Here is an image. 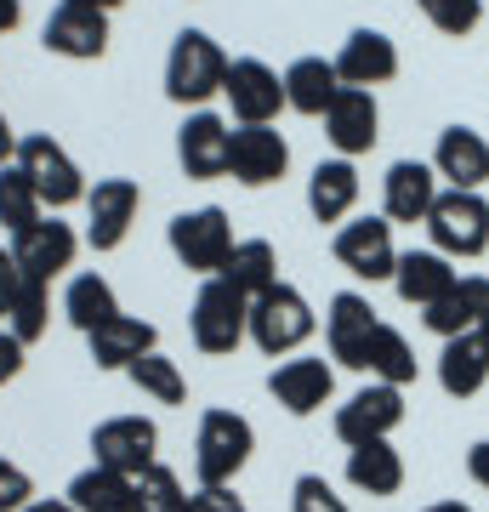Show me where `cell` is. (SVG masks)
Instances as JSON below:
<instances>
[{
	"label": "cell",
	"mask_w": 489,
	"mask_h": 512,
	"mask_svg": "<svg viewBox=\"0 0 489 512\" xmlns=\"http://www.w3.org/2000/svg\"><path fill=\"white\" fill-rule=\"evenodd\" d=\"M40 40H46V52L86 63V57L109 52V18L103 12H80V6H57L46 18V29H40Z\"/></svg>",
	"instance_id": "obj_22"
},
{
	"label": "cell",
	"mask_w": 489,
	"mask_h": 512,
	"mask_svg": "<svg viewBox=\"0 0 489 512\" xmlns=\"http://www.w3.org/2000/svg\"><path fill=\"white\" fill-rule=\"evenodd\" d=\"M336 262L353 279H393L399 274V245H393V222L387 217H353L336 228Z\"/></svg>",
	"instance_id": "obj_8"
},
{
	"label": "cell",
	"mask_w": 489,
	"mask_h": 512,
	"mask_svg": "<svg viewBox=\"0 0 489 512\" xmlns=\"http://www.w3.org/2000/svg\"><path fill=\"white\" fill-rule=\"evenodd\" d=\"M63 501H69L74 512H137V478L91 461L86 473H74V484H69Z\"/></svg>",
	"instance_id": "obj_28"
},
{
	"label": "cell",
	"mask_w": 489,
	"mask_h": 512,
	"mask_svg": "<svg viewBox=\"0 0 489 512\" xmlns=\"http://www.w3.org/2000/svg\"><path fill=\"white\" fill-rule=\"evenodd\" d=\"M188 330H194L200 353H234L251 336V296L234 291L222 274L205 279L200 296H194V313H188Z\"/></svg>",
	"instance_id": "obj_3"
},
{
	"label": "cell",
	"mask_w": 489,
	"mask_h": 512,
	"mask_svg": "<svg viewBox=\"0 0 489 512\" xmlns=\"http://www.w3.org/2000/svg\"><path fill=\"white\" fill-rule=\"evenodd\" d=\"M376 308L364 302L359 291H342V296H330V313H325V342H330V359L336 365H359V348L370 342V330H376Z\"/></svg>",
	"instance_id": "obj_23"
},
{
	"label": "cell",
	"mask_w": 489,
	"mask_h": 512,
	"mask_svg": "<svg viewBox=\"0 0 489 512\" xmlns=\"http://www.w3.org/2000/svg\"><path fill=\"white\" fill-rule=\"evenodd\" d=\"M313 325H319V319H313L308 296L296 291V285H285V279L251 302V342L268 353V359H279V353H296V348L313 336Z\"/></svg>",
	"instance_id": "obj_5"
},
{
	"label": "cell",
	"mask_w": 489,
	"mask_h": 512,
	"mask_svg": "<svg viewBox=\"0 0 489 512\" xmlns=\"http://www.w3.org/2000/svg\"><path fill=\"white\" fill-rule=\"evenodd\" d=\"M6 330L18 336L23 348L29 342H40L46 336V325H52V296H46V285H35V279H18V291H12V302H6Z\"/></svg>",
	"instance_id": "obj_34"
},
{
	"label": "cell",
	"mask_w": 489,
	"mask_h": 512,
	"mask_svg": "<svg viewBox=\"0 0 489 512\" xmlns=\"http://www.w3.org/2000/svg\"><path fill=\"white\" fill-rule=\"evenodd\" d=\"M63 313H69L74 330H103L109 319H120V302H114V285L103 274H74L69 291H63Z\"/></svg>",
	"instance_id": "obj_32"
},
{
	"label": "cell",
	"mask_w": 489,
	"mask_h": 512,
	"mask_svg": "<svg viewBox=\"0 0 489 512\" xmlns=\"http://www.w3.org/2000/svg\"><path fill=\"white\" fill-rule=\"evenodd\" d=\"M427 330H433L438 342H450V336H467L489 319V279L484 274H461L450 291L438 296L433 308H421Z\"/></svg>",
	"instance_id": "obj_19"
},
{
	"label": "cell",
	"mask_w": 489,
	"mask_h": 512,
	"mask_svg": "<svg viewBox=\"0 0 489 512\" xmlns=\"http://www.w3.org/2000/svg\"><path fill=\"white\" fill-rule=\"evenodd\" d=\"M91 456L97 467H114L126 478H143L160 461V427L148 416H109L91 427Z\"/></svg>",
	"instance_id": "obj_7"
},
{
	"label": "cell",
	"mask_w": 489,
	"mask_h": 512,
	"mask_svg": "<svg viewBox=\"0 0 489 512\" xmlns=\"http://www.w3.org/2000/svg\"><path fill=\"white\" fill-rule=\"evenodd\" d=\"M165 239H171V251H177L182 268H188V274H205V279H217L222 268H228L234 245H239L228 211H217V205H200V211H182V217H171Z\"/></svg>",
	"instance_id": "obj_4"
},
{
	"label": "cell",
	"mask_w": 489,
	"mask_h": 512,
	"mask_svg": "<svg viewBox=\"0 0 489 512\" xmlns=\"http://www.w3.org/2000/svg\"><path fill=\"white\" fill-rule=\"evenodd\" d=\"M222 97L239 126H273V114L285 109V74H273L262 57H239V63H228Z\"/></svg>",
	"instance_id": "obj_11"
},
{
	"label": "cell",
	"mask_w": 489,
	"mask_h": 512,
	"mask_svg": "<svg viewBox=\"0 0 489 512\" xmlns=\"http://www.w3.org/2000/svg\"><path fill=\"white\" fill-rule=\"evenodd\" d=\"M23 512H74V507H69V501H29Z\"/></svg>",
	"instance_id": "obj_48"
},
{
	"label": "cell",
	"mask_w": 489,
	"mask_h": 512,
	"mask_svg": "<svg viewBox=\"0 0 489 512\" xmlns=\"http://www.w3.org/2000/svg\"><path fill=\"white\" fill-rule=\"evenodd\" d=\"M359 205V171L353 160H319L308 177V211L319 222H347V211Z\"/></svg>",
	"instance_id": "obj_31"
},
{
	"label": "cell",
	"mask_w": 489,
	"mask_h": 512,
	"mask_svg": "<svg viewBox=\"0 0 489 512\" xmlns=\"http://www.w3.org/2000/svg\"><path fill=\"white\" fill-rule=\"evenodd\" d=\"M290 507L296 512H353L342 495H336V484L319 478V473H302L296 484H290Z\"/></svg>",
	"instance_id": "obj_39"
},
{
	"label": "cell",
	"mask_w": 489,
	"mask_h": 512,
	"mask_svg": "<svg viewBox=\"0 0 489 512\" xmlns=\"http://www.w3.org/2000/svg\"><path fill=\"white\" fill-rule=\"evenodd\" d=\"M347 484L364 495H399L404 490V456L393 450V439H376V444H353L347 450Z\"/></svg>",
	"instance_id": "obj_29"
},
{
	"label": "cell",
	"mask_w": 489,
	"mask_h": 512,
	"mask_svg": "<svg viewBox=\"0 0 489 512\" xmlns=\"http://www.w3.org/2000/svg\"><path fill=\"white\" fill-rule=\"evenodd\" d=\"M427 512H472V507H467V501H433Z\"/></svg>",
	"instance_id": "obj_49"
},
{
	"label": "cell",
	"mask_w": 489,
	"mask_h": 512,
	"mask_svg": "<svg viewBox=\"0 0 489 512\" xmlns=\"http://www.w3.org/2000/svg\"><path fill=\"white\" fill-rule=\"evenodd\" d=\"M433 171L450 188L478 194V188L489 183V143L472 126H444L438 131V148H433Z\"/></svg>",
	"instance_id": "obj_20"
},
{
	"label": "cell",
	"mask_w": 489,
	"mask_h": 512,
	"mask_svg": "<svg viewBox=\"0 0 489 512\" xmlns=\"http://www.w3.org/2000/svg\"><path fill=\"white\" fill-rule=\"evenodd\" d=\"M399 421H404V387L370 382L336 410V439H342L347 450H353V444H376V439H393Z\"/></svg>",
	"instance_id": "obj_10"
},
{
	"label": "cell",
	"mask_w": 489,
	"mask_h": 512,
	"mask_svg": "<svg viewBox=\"0 0 489 512\" xmlns=\"http://www.w3.org/2000/svg\"><path fill=\"white\" fill-rule=\"evenodd\" d=\"M18 262H12V251H0V313H6V302H12V291H18Z\"/></svg>",
	"instance_id": "obj_44"
},
{
	"label": "cell",
	"mask_w": 489,
	"mask_h": 512,
	"mask_svg": "<svg viewBox=\"0 0 489 512\" xmlns=\"http://www.w3.org/2000/svg\"><path fill=\"white\" fill-rule=\"evenodd\" d=\"M86 342H91V365H97V370H131L143 353H154L160 330L148 325V319L120 313V319H109L103 330H91Z\"/></svg>",
	"instance_id": "obj_25"
},
{
	"label": "cell",
	"mask_w": 489,
	"mask_h": 512,
	"mask_svg": "<svg viewBox=\"0 0 489 512\" xmlns=\"http://www.w3.org/2000/svg\"><path fill=\"white\" fill-rule=\"evenodd\" d=\"M57 6H80V12H103V18H109L120 0H57Z\"/></svg>",
	"instance_id": "obj_46"
},
{
	"label": "cell",
	"mask_w": 489,
	"mask_h": 512,
	"mask_svg": "<svg viewBox=\"0 0 489 512\" xmlns=\"http://www.w3.org/2000/svg\"><path fill=\"white\" fill-rule=\"evenodd\" d=\"M126 376H131V387H137L143 399H154V404H182V399H188V382H182L177 359H165L160 348L143 353V359H137Z\"/></svg>",
	"instance_id": "obj_35"
},
{
	"label": "cell",
	"mask_w": 489,
	"mask_h": 512,
	"mask_svg": "<svg viewBox=\"0 0 489 512\" xmlns=\"http://www.w3.org/2000/svg\"><path fill=\"white\" fill-rule=\"evenodd\" d=\"M336 74H342V86H387L393 74H399V46L381 35V29H353L342 40V52H336Z\"/></svg>",
	"instance_id": "obj_18"
},
{
	"label": "cell",
	"mask_w": 489,
	"mask_h": 512,
	"mask_svg": "<svg viewBox=\"0 0 489 512\" xmlns=\"http://www.w3.org/2000/svg\"><path fill=\"white\" fill-rule=\"evenodd\" d=\"M18 18H23V0H0V35L18 29Z\"/></svg>",
	"instance_id": "obj_45"
},
{
	"label": "cell",
	"mask_w": 489,
	"mask_h": 512,
	"mask_svg": "<svg viewBox=\"0 0 489 512\" xmlns=\"http://www.w3.org/2000/svg\"><path fill=\"white\" fill-rule=\"evenodd\" d=\"M416 6L438 35H472L484 18V0H416Z\"/></svg>",
	"instance_id": "obj_38"
},
{
	"label": "cell",
	"mask_w": 489,
	"mask_h": 512,
	"mask_svg": "<svg viewBox=\"0 0 489 512\" xmlns=\"http://www.w3.org/2000/svg\"><path fill=\"white\" fill-rule=\"evenodd\" d=\"M336 92H342L336 57H296L285 69V109H296V114H319V120H325Z\"/></svg>",
	"instance_id": "obj_26"
},
{
	"label": "cell",
	"mask_w": 489,
	"mask_h": 512,
	"mask_svg": "<svg viewBox=\"0 0 489 512\" xmlns=\"http://www.w3.org/2000/svg\"><path fill=\"white\" fill-rule=\"evenodd\" d=\"M268 393L285 404L290 416H313L325 410L330 393H336V370L325 359H285V365L268 376Z\"/></svg>",
	"instance_id": "obj_21"
},
{
	"label": "cell",
	"mask_w": 489,
	"mask_h": 512,
	"mask_svg": "<svg viewBox=\"0 0 489 512\" xmlns=\"http://www.w3.org/2000/svg\"><path fill=\"white\" fill-rule=\"evenodd\" d=\"M478 336H484V342H489V319H484V325H478Z\"/></svg>",
	"instance_id": "obj_50"
},
{
	"label": "cell",
	"mask_w": 489,
	"mask_h": 512,
	"mask_svg": "<svg viewBox=\"0 0 489 512\" xmlns=\"http://www.w3.org/2000/svg\"><path fill=\"white\" fill-rule=\"evenodd\" d=\"M137 205H143V188L131 177H103L97 188H86V245L91 251L126 245L131 222H137Z\"/></svg>",
	"instance_id": "obj_12"
},
{
	"label": "cell",
	"mask_w": 489,
	"mask_h": 512,
	"mask_svg": "<svg viewBox=\"0 0 489 512\" xmlns=\"http://www.w3.org/2000/svg\"><path fill=\"white\" fill-rule=\"evenodd\" d=\"M188 512H251V507L234 495V484H200L188 495Z\"/></svg>",
	"instance_id": "obj_41"
},
{
	"label": "cell",
	"mask_w": 489,
	"mask_h": 512,
	"mask_svg": "<svg viewBox=\"0 0 489 512\" xmlns=\"http://www.w3.org/2000/svg\"><path fill=\"white\" fill-rule=\"evenodd\" d=\"M353 370H370V382H387V387H410L416 382V348L404 342V330L393 325H376L370 330V342L359 348V365Z\"/></svg>",
	"instance_id": "obj_30"
},
{
	"label": "cell",
	"mask_w": 489,
	"mask_h": 512,
	"mask_svg": "<svg viewBox=\"0 0 489 512\" xmlns=\"http://www.w3.org/2000/svg\"><path fill=\"white\" fill-rule=\"evenodd\" d=\"M74 251H80V239H74L69 222H57V217H40L23 234H12V262L35 285H52L63 268H74Z\"/></svg>",
	"instance_id": "obj_13"
},
{
	"label": "cell",
	"mask_w": 489,
	"mask_h": 512,
	"mask_svg": "<svg viewBox=\"0 0 489 512\" xmlns=\"http://www.w3.org/2000/svg\"><path fill=\"white\" fill-rule=\"evenodd\" d=\"M455 279H461V274H455V262L444 251H404L399 256V274H393V291H399L410 308H433Z\"/></svg>",
	"instance_id": "obj_27"
},
{
	"label": "cell",
	"mask_w": 489,
	"mask_h": 512,
	"mask_svg": "<svg viewBox=\"0 0 489 512\" xmlns=\"http://www.w3.org/2000/svg\"><path fill=\"white\" fill-rule=\"evenodd\" d=\"M427 234H433V251L455 256H484L489 251V200L484 194H467V188H444L427 217Z\"/></svg>",
	"instance_id": "obj_6"
},
{
	"label": "cell",
	"mask_w": 489,
	"mask_h": 512,
	"mask_svg": "<svg viewBox=\"0 0 489 512\" xmlns=\"http://www.w3.org/2000/svg\"><path fill=\"white\" fill-rule=\"evenodd\" d=\"M467 478L478 484V490H489V439H478L467 450Z\"/></svg>",
	"instance_id": "obj_43"
},
{
	"label": "cell",
	"mask_w": 489,
	"mask_h": 512,
	"mask_svg": "<svg viewBox=\"0 0 489 512\" xmlns=\"http://www.w3.org/2000/svg\"><path fill=\"white\" fill-rule=\"evenodd\" d=\"M137 512H188V490H182V478L154 461V467L137 478Z\"/></svg>",
	"instance_id": "obj_37"
},
{
	"label": "cell",
	"mask_w": 489,
	"mask_h": 512,
	"mask_svg": "<svg viewBox=\"0 0 489 512\" xmlns=\"http://www.w3.org/2000/svg\"><path fill=\"white\" fill-rule=\"evenodd\" d=\"M325 137L336 143V154H342V160L370 154V148H376V137H381L376 97L359 92V86H342V92H336V103L325 109Z\"/></svg>",
	"instance_id": "obj_16"
},
{
	"label": "cell",
	"mask_w": 489,
	"mask_h": 512,
	"mask_svg": "<svg viewBox=\"0 0 489 512\" xmlns=\"http://www.w3.org/2000/svg\"><path fill=\"white\" fill-rule=\"evenodd\" d=\"M228 143H234V131L222 126L217 114H188L177 131V160L182 171L194 177V183H211V177H228Z\"/></svg>",
	"instance_id": "obj_17"
},
{
	"label": "cell",
	"mask_w": 489,
	"mask_h": 512,
	"mask_svg": "<svg viewBox=\"0 0 489 512\" xmlns=\"http://www.w3.org/2000/svg\"><path fill=\"white\" fill-rule=\"evenodd\" d=\"M18 370H23V342L12 336V330H0V387L12 382Z\"/></svg>",
	"instance_id": "obj_42"
},
{
	"label": "cell",
	"mask_w": 489,
	"mask_h": 512,
	"mask_svg": "<svg viewBox=\"0 0 489 512\" xmlns=\"http://www.w3.org/2000/svg\"><path fill=\"white\" fill-rule=\"evenodd\" d=\"M438 171L421 160H399L387 177H381V217L387 222H427L438 205Z\"/></svg>",
	"instance_id": "obj_15"
},
{
	"label": "cell",
	"mask_w": 489,
	"mask_h": 512,
	"mask_svg": "<svg viewBox=\"0 0 489 512\" xmlns=\"http://www.w3.org/2000/svg\"><path fill=\"white\" fill-rule=\"evenodd\" d=\"M484 382H489V342L478 330L450 336V342L438 348V387H444L450 399H472V393H484Z\"/></svg>",
	"instance_id": "obj_24"
},
{
	"label": "cell",
	"mask_w": 489,
	"mask_h": 512,
	"mask_svg": "<svg viewBox=\"0 0 489 512\" xmlns=\"http://www.w3.org/2000/svg\"><path fill=\"white\" fill-rule=\"evenodd\" d=\"M256 450L251 421L239 410H205L200 433H194V478L200 484H234Z\"/></svg>",
	"instance_id": "obj_2"
},
{
	"label": "cell",
	"mask_w": 489,
	"mask_h": 512,
	"mask_svg": "<svg viewBox=\"0 0 489 512\" xmlns=\"http://www.w3.org/2000/svg\"><path fill=\"white\" fill-rule=\"evenodd\" d=\"M0 222H6L12 234H23L29 222H40V194H35V183L23 177V165H0Z\"/></svg>",
	"instance_id": "obj_36"
},
{
	"label": "cell",
	"mask_w": 489,
	"mask_h": 512,
	"mask_svg": "<svg viewBox=\"0 0 489 512\" xmlns=\"http://www.w3.org/2000/svg\"><path fill=\"white\" fill-rule=\"evenodd\" d=\"M6 154H18V137H12V126H6V114H0V165H6Z\"/></svg>",
	"instance_id": "obj_47"
},
{
	"label": "cell",
	"mask_w": 489,
	"mask_h": 512,
	"mask_svg": "<svg viewBox=\"0 0 489 512\" xmlns=\"http://www.w3.org/2000/svg\"><path fill=\"white\" fill-rule=\"evenodd\" d=\"M290 165V143L273 126H239L228 143V177H239L245 188H268L285 177Z\"/></svg>",
	"instance_id": "obj_14"
},
{
	"label": "cell",
	"mask_w": 489,
	"mask_h": 512,
	"mask_svg": "<svg viewBox=\"0 0 489 512\" xmlns=\"http://www.w3.org/2000/svg\"><path fill=\"white\" fill-rule=\"evenodd\" d=\"M222 80H228V52L200 29H182L165 57V97L182 109H200L205 97L222 92Z\"/></svg>",
	"instance_id": "obj_1"
},
{
	"label": "cell",
	"mask_w": 489,
	"mask_h": 512,
	"mask_svg": "<svg viewBox=\"0 0 489 512\" xmlns=\"http://www.w3.org/2000/svg\"><path fill=\"white\" fill-rule=\"evenodd\" d=\"M18 165H23V177L35 183L40 205L63 211V205L86 200V177H80V165H74L69 154L46 137V131H35V137H23V143H18Z\"/></svg>",
	"instance_id": "obj_9"
},
{
	"label": "cell",
	"mask_w": 489,
	"mask_h": 512,
	"mask_svg": "<svg viewBox=\"0 0 489 512\" xmlns=\"http://www.w3.org/2000/svg\"><path fill=\"white\" fill-rule=\"evenodd\" d=\"M29 501H35L29 473H23V467H12V461H0V512H23Z\"/></svg>",
	"instance_id": "obj_40"
},
{
	"label": "cell",
	"mask_w": 489,
	"mask_h": 512,
	"mask_svg": "<svg viewBox=\"0 0 489 512\" xmlns=\"http://www.w3.org/2000/svg\"><path fill=\"white\" fill-rule=\"evenodd\" d=\"M222 279L256 302L262 291H273V285H279V251H273L268 239H239L234 256H228V268H222Z\"/></svg>",
	"instance_id": "obj_33"
}]
</instances>
